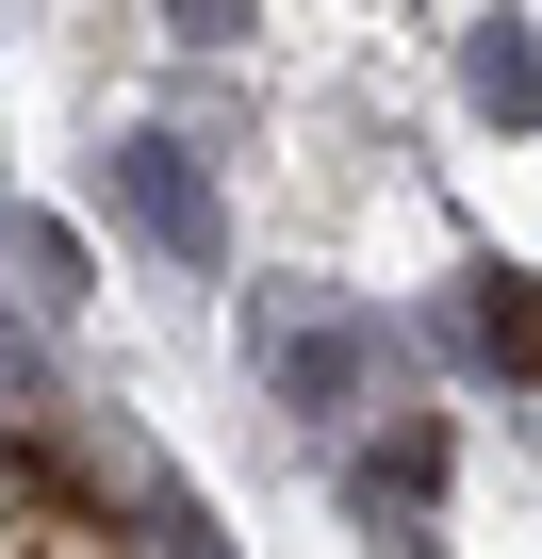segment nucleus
<instances>
[{
	"label": "nucleus",
	"mask_w": 542,
	"mask_h": 559,
	"mask_svg": "<svg viewBox=\"0 0 542 559\" xmlns=\"http://www.w3.org/2000/svg\"><path fill=\"white\" fill-rule=\"evenodd\" d=\"M460 346H477V362H509V379H542V280H526V263H477Z\"/></svg>",
	"instance_id": "obj_2"
},
{
	"label": "nucleus",
	"mask_w": 542,
	"mask_h": 559,
	"mask_svg": "<svg viewBox=\"0 0 542 559\" xmlns=\"http://www.w3.org/2000/svg\"><path fill=\"white\" fill-rule=\"evenodd\" d=\"M99 181H116V214H132L165 263H197V280L230 263V214H214V181H197V148H181V132H116V148H99Z\"/></svg>",
	"instance_id": "obj_1"
},
{
	"label": "nucleus",
	"mask_w": 542,
	"mask_h": 559,
	"mask_svg": "<svg viewBox=\"0 0 542 559\" xmlns=\"http://www.w3.org/2000/svg\"><path fill=\"white\" fill-rule=\"evenodd\" d=\"M460 83H477V116H509V132H542V34H526V17H493V34L460 50Z\"/></svg>",
	"instance_id": "obj_4"
},
{
	"label": "nucleus",
	"mask_w": 542,
	"mask_h": 559,
	"mask_svg": "<svg viewBox=\"0 0 542 559\" xmlns=\"http://www.w3.org/2000/svg\"><path fill=\"white\" fill-rule=\"evenodd\" d=\"M378 379V330H346V313H313V330H280V395L297 412H346Z\"/></svg>",
	"instance_id": "obj_3"
},
{
	"label": "nucleus",
	"mask_w": 542,
	"mask_h": 559,
	"mask_svg": "<svg viewBox=\"0 0 542 559\" xmlns=\"http://www.w3.org/2000/svg\"><path fill=\"white\" fill-rule=\"evenodd\" d=\"M148 559H214V526H197V510L165 493V510H148Z\"/></svg>",
	"instance_id": "obj_5"
}]
</instances>
